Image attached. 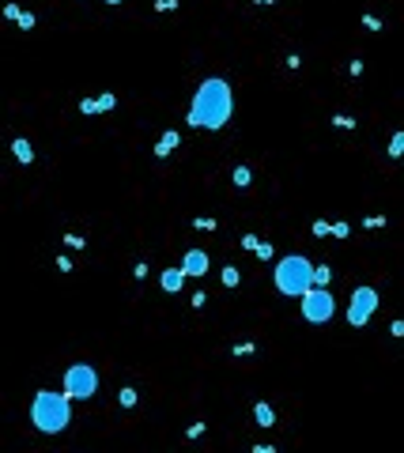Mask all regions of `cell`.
<instances>
[{"label":"cell","mask_w":404,"mask_h":453,"mask_svg":"<svg viewBox=\"0 0 404 453\" xmlns=\"http://www.w3.org/2000/svg\"><path fill=\"white\" fill-rule=\"evenodd\" d=\"M231 110H234V95L231 87H227V80H219V76H212V80H204L201 91H197V99H193V106H189V125L193 128H223L227 121H231Z\"/></svg>","instance_id":"6da1fadb"},{"label":"cell","mask_w":404,"mask_h":453,"mask_svg":"<svg viewBox=\"0 0 404 453\" xmlns=\"http://www.w3.org/2000/svg\"><path fill=\"white\" fill-rule=\"evenodd\" d=\"M68 393H49V389H38L34 396V404H30V423L45 431V434H61L68 419H72V412H68Z\"/></svg>","instance_id":"7a4b0ae2"},{"label":"cell","mask_w":404,"mask_h":453,"mask_svg":"<svg viewBox=\"0 0 404 453\" xmlns=\"http://www.w3.org/2000/svg\"><path fill=\"white\" fill-rule=\"evenodd\" d=\"M276 287H280V295H287V298H303L314 287V265L303 253L283 257L276 265Z\"/></svg>","instance_id":"3957f363"},{"label":"cell","mask_w":404,"mask_h":453,"mask_svg":"<svg viewBox=\"0 0 404 453\" xmlns=\"http://www.w3.org/2000/svg\"><path fill=\"white\" fill-rule=\"evenodd\" d=\"M95 389H99L95 367H87V363L68 367V374H64V393L72 396V400H87V396H95Z\"/></svg>","instance_id":"277c9868"},{"label":"cell","mask_w":404,"mask_h":453,"mask_svg":"<svg viewBox=\"0 0 404 453\" xmlns=\"http://www.w3.org/2000/svg\"><path fill=\"white\" fill-rule=\"evenodd\" d=\"M332 313H336V302H332L329 287H310V291L303 295V317L306 321L321 325V321H329Z\"/></svg>","instance_id":"5b68a950"},{"label":"cell","mask_w":404,"mask_h":453,"mask_svg":"<svg viewBox=\"0 0 404 453\" xmlns=\"http://www.w3.org/2000/svg\"><path fill=\"white\" fill-rule=\"evenodd\" d=\"M374 306H378V291L374 287H355V291H351V306H347V321H351L355 329L366 325L370 313H374Z\"/></svg>","instance_id":"8992f818"},{"label":"cell","mask_w":404,"mask_h":453,"mask_svg":"<svg viewBox=\"0 0 404 453\" xmlns=\"http://www.w3.org/2000/svg\"><path fill=\"white\" fill-rule=\"evenodd\" d=\"M208 265H212V261H208V253H204V249H189L185 261H182L185 276H204V272H208Z\"/></svg>","instance_id":"52a82bcc"},{"label":"cell","mask_w":404,"mask_h":453,"mask_svg":"<svg viewBox=\"0 0 404 453\" xmlns=\"http://www.w3.org/2000/svg\"><path fill=\"white\" fill-rule=\"evenodd\" d=\"M178 144H182V136H178V128H170V132H162L159 136V144H155V159H166L174 151V147H178Z\"/></svg>","instance_id":"ba28073f"},{"label":"cell","mask_w":404,"mask_h":453,"mask_svg":"<svg viewBox=\"0 0 404 453\" xmlns=\"http://www.w3.org/2000/svg\"><path fill=\"white\" fill-rule=\"evenodd\" d=\"M182 283H185V268H166V272H162V291L178 295V291H182Z\"/></svg>","instance_id":"9c48e42d"},{"label":"cell","mask_w":404,"mask_h":453,"mask_svg":"<svg viewBox=\"0 0 404 453\" xmlns=\"http://www.w3.org/2000/svg\"><path fill=\"white\" fill-rule=\"evenodd\" d=\"M12 155L19 159L23 166H27V163H34V147H30V144L23 140V136H19V140H12Z\"/></svg>","instance_id":"30bf717a"},{"label":"cell","mask_w":404,"mask_h":453,"mask_svg":"<svg viewBox=\"0 0 404 453\" xmlns=\"http://www.w3.org/2000/svg\"><path fill=\"white\" fill-rule=\"evenodd\" d=\"M253 415H257V427H276V412H272V404H253Z\"/></svg>","instance_id":"8fae6325"},{"label":"cell","mask_w":404,"mask_h":453,"mask_svg":"<svg viewBox=\"0 0 404 453\" xmlns=\"http://www.w3.org/2000/svg\"><path fill=\"white\" fill-rule=\"evenodd\" d=\"M231 182H234V189H249V166H234Z\"/></svg>","instance_id":"7c38bea8"},{"label":"cell","mask_w":404,"mask_h":453,"mask_svg":"<svg viewBox=\"0 0 404 453\" xmlns=\"http://www.w3.org/2000/svg\"><path fill=\"white\" fill-rule=\"evenodd\" d=\"M329 280H332V268L329 265H318L314 268V287H329Z\"/></svg>","instance_id":"4fadbf2b"},{"label":"cell","mask_w":404,"mask_h":453,"mask_svg":"<svg viewBox=\"0 0 404 453\" xmlns=\"http://www.w3.org/2000/svg\"><path fill=\"white\" fill-rule=\"evenodd\" d=\"M401 155H404V132H397L389 140V159H401Z\"/></svg>","instance_id":"5bb4252c"},{"label":"cell","mask_w":404,"mask_h":453,"mask_svg":"<svg viewBox=\"0 0 404 453\" xmlns=\"http://www.w3.org/2000/svg\"><path fill=\"white\" fill-rule=\"evenodd\" d=\"M238 280H242V272L234 268V265H227V268H223V283H227V287H238Z\"/></svg>","instance_id":"9a60e30c"},{"label":"cell","mask_w":404,"mask_h":453,"mask_svg":"<svg viewBox=\"0 0 404 453\" xmlns=\"http://www.w3.org/2000/svg\"><path fill=\"white\" fill-rule=\"evenodd\" d=\"M332 125L344 128V132H351V128H355V117H347V113H336V117H332Z\"/></svg>","instance_id":"2e32d148"},{"label":"cell","mask_w":404,"mask_h":453,"mask_svg":"<svg viewBox=\"0 0 404 453\" xmlns=\"http://www.w3.org/2000/svg\"><path fill=\"white\" fill-rule=\"evenodd\" d=\"M117 400H121V408H132V404H136V389H129V385H125V389L117 393Z\"/></svg>","instance_id":"e0dca14e"},{"label":"cell","mask_w":404,"mask_h":453,"mask_svg":"<svg viewBox=\"0 0 404 453\" xmlns=\"http://www.w3.org/2000/svg\"><path fill=\"white\" fill-rule=\"evenodd\" d=\"M231 355H234V359H242V355H253V340H242V344H234Z\"/></svg>","instance_id":"ac0fdd59"},{"label":"cell","mask_w":404,"mask_h":453,"mask_svg":"<svg viewBox=\"0 0 404 453\" xmlns=\"http://www.w3.org/2000/svg\"><path fill=\"white\" fill-rule=\"evenodd\" d=\"M193 226H197V230H216V219H212V215H201V219H193Z\"/></svg>","instance_id":"d6986e66"},{"label":"cell","mask_w":404,"mask_h":453,"mask_svg":"<svg viewBox=\"0 0 404 453\" xmlns=\"http://www.w3.org/2000/svg\"><path fill=\"white\" fill-rule=\"evenodd\" d=\"M64 246H68V249H83L87 238H83V234H64Z\"/></svg>","instance_id":"ffe728a7"},{"label":"cell","mask_w":404,"mask_h":453,"mask_svg":"<svg viewBox=\"0 0 404 453\" xmlns=\"http://www.w3.org/2000/svg\"><path fill=\"white\" fill-rule=\"evenodd\" d=\"M314 230V238H325V234H332V223H325V219H318V223L310 226Z\"/></svg>","instance_id":"44dd1931"},{"label":"cell","mask_w":404,"mask_h":453,"mask_svg":"<svg viewBox=\"0 0 404 453\" xmlns=\"http://www.w3.org/2000/svg\"><path fill=\"white\" fill-rule=\"evenodd\" d=\"M253 253H257L261 261H268V257H272L276 249H272V242H257V249H253Z\"/></svg>","instance_id":"7402d4cb"},{"label":"cell","mask_w":404,"mask_h":453,"mask_svg":"<svg viewBox=\"0 0 404 453\" xmlns=\"http://www.w3.org/2000/svg\"><path fill=\"white\" fill-rule=\"evenodd\" d=\"M15 23H19V30H34V23H38V19H34L30 12H23L19 19H15Z\"/></svg>","instance_id":"603a6c76"},{"label":"cell","mask_w":404,"mask_h":453,"mask_svg":"<svg viewBox=\"0 0 404 453\" xmlns=\"http://www.w3.org/2000/svg\"><path fill=\"white\" fill-rule=\"evenodd\" d=\"M114 106H117L114 95H99V113H102V110H114Z\"/></svg>","instance_id":"cb8c5ba5"},{"label":"cell","mask_w":404,"mask_h":453,"mask_svg":"<svg viewBox=\"0 0 404 453\" xmlns=\"http://www.w3.org/2000/svg\"><path fill=\"white\" fill-rule=\"evenodd\" d=\"M80 113H99V99H83L80 102Z\"/></svg>","instance_id":"d4e9b609"},{"label":"cell","mask_w":404,"mask_h":453,"mask_svg":"<svg viewBox=\"0 0 404 453\" xmlns=\"http://www.w3.org/2000/svg\"><path fill=\"white\" fill-rule=\"evenodd\" d=\"M363 27L366 30H382V19H378V15H363Z\"/></svg>","instance_id":"484cf974"},{"label":"cell","mask_w":404,"mask_h":453,"mask_svg":"<svg viewBox=\"0 0 404 453\" xmlns=\"http://www.w3.org/2000/svg\"><path fill=\"white\" fill-rule=\"evenodd\" d=\"M363 226H370V230H374V226H385V215H366Z\"/></svg>","instance_id":"4316f807"},{"label":"cell","mask_w":404,"mask_h":453,"mask_svg":"<svg viewBox=\"0 0 404 453\" xmlns=\"http://www.w3.org/2000/svg\"><path fill=\"white\" fill-rule=\"evenodd\" d=\"M257 234H242V242H238V246H242V249H257Z\"/></svg>","instance_id":"83f0119b"},{"label":"cell","mask_w":404,"mask_h":453,"mask_svg":"<svg viewBox=\"0 0 404 453\" xmlns=\"http://www.w3.org/2000/svg\"><path fill=\"white\" fill-rule=\"evenodd\" d=\"M178 8V0H155V12H174Z\"/></svg>","instance_id":"f1b7e54d"},{"label":"cell","mask_w":404,"mask_h":453,"mask_svg":"<svg viewBox=\"0 0 404 453\" xmlns=\"http://www.w3.org/2000/svg\"><path fill=\"white\" fill-rule=\"evenodd\" d=\"M19 15H23V12H19V8H15V4H4V19H12V23H15V19H19Z\"/></svg>","instance_id":"f546056e"},{"label":"cell","mask_w":404,"mask_h":453,"mask_svg":"<svg viewBox=\"0 0 404 453\" xmlns=\"http://www.w3.org/2000/svg\"><path fill=\"white\" fill-rule=\"evenodd\" d=\"M283 64H287V68H291V72H295V68H303V57H299V53H291V57H287V61H283Z\"/></svg>","instance_id":"4dcf8cb0"},{"label":"cell","mask_w":404,"mask_h":453,"mask_svg":"<svg viewBox=\"0 0 404 453\" xmlns=\"http://www.w3.org/2000/svg\"><path fill=\"white\" fill-rule=\"evenodd\" d=\"M132 276H136V280H147V261H140V265L132 268Z\"/></svg>","instance_id":"1f68e13d"},{"label":"cell","mask_w":404,"mask_h":453,"mask_svg":"<svg viewBox=\"0 0 404 453\" xmlns=\"http://www.w3.org/2000/svg\"><path fill=\"white\" fill-rule=\"evenodd\" d=\"M389 336H404V317H401V321H393V325H389Z\"/></svg>","instance_id":"d6a6232c"},{"label":"cell","mask_w":404,"mask_h":453,"mask_svg":"<svg viewBox=\"0 0 404 453\" xmlns=\"http://www.w3.org/2000/svg\"><path fill=\"white\" fill-rule=\"evenodd\" d=\"M185 434H189V438H201V434H204V423H193V427L185 431Z\"/></svg>","instance_id":"836d02e7"},{"label":"cell","mask_w":404,"mask_h":453,"mask_svg":"<svg viewBox=\"0 0 404 453\" xmlns=\"http://www.w3.org/2000/svg\"><path fill=\"white\" fill-rule=\"evenodd\" d=\"M332 234L336 238H347V223H332Z\"/></svg>","instance_id":"e575fe53"},{"label":"cell","mask_w":404,"mask_h":453,"mask_svg":"<svg viewBox=\"0 0 404 453\" xmlns=\"http://www.w3.org/2000/svg\"><path fill=\"white\" fill-rule=\"evenodd\" d=\"M204 302H208V295H204V291H197V295H193V306H197V310H204Z\"/></svg>","instance_id":"d590c367"},{"label":"cell","mask_w":404,"mask_h":453,"mask_svg":"<svg viewBox=\"0 0 404 453\" xmlns=\"http://www.w3.org/2000/svg\"><path fill=\"white\" fill-rule=\"evenodd\" d=\"M253 4H264V8H272V4H276V0H253Z\"/></svg>","instance_id":"8d00e7d4"},{"label":"cell","mask_w":404,"mask_h":453,"mask_svg":"<svg viewBox=\"0 0 404 453\" xmlns=\"http://www.w3.org/2000/svg\"><path fill=\"white\" fill-rule=\"evenodd\" d=\"M106 4H121V0H106Z\"/></svg>","instance_id":"74e56055"}]
</instances>
